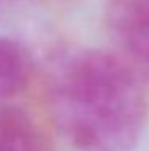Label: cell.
Here are the masks:
<instances>
[{"label": "cell", "mask_w": 149, "mask_h": 151, "mask_svg": "<svg viewBox=\"0 0 149 151\" xmlns=\"http://www.w3.org/2000/svg\"><path fill=\"white\" fill-rule=\"evenodd\" d=\"M30 55L23 44L0 39V102L18 95L30 77Z\"/></svg>", "instance_id": "cell-4"}, {"label": "cell", "mask_w": 149, "mask_h": 151, "mask_svg": "<svg viewBox=\"0 0 149 151\" xmlns=\"http://www.w3.org/2000/svg\"><path fill=\"white\" fill-rule=\"evenodd\" d=\"M105 27L114 55L149 83V0H109Z\"/></svg>", "instance_id": "cell-2"}, {"label": "cell", "mask_w": 149, "mask_h": 151, "mask_svg": "<svg viewBox=\"0 0 149 151\" xmlns=\"http://www.w3.org/2000/svg\"><path fill=\"white\" fill-rule=\"evenodd\" d=\"M0 151H54L53 141L35 119L21 107H0Z\"/></svg>", "instance_id": "cell-3"}, {"label": "cell", "mask_w": 149, "mask_h": 151, "mask_svg": "<svg viewBox=\"0 0 149 151\" xmlns=\"http://www.w3.org/2000/svg\"><path fill=\"white\" fill-rule=\"evenodd\" d=\"M142 83L114 53H63L47 84L53 121L77 151H133L148 118Z\"/></svg>", "instance_id": "cell-1"}]
</instances>
